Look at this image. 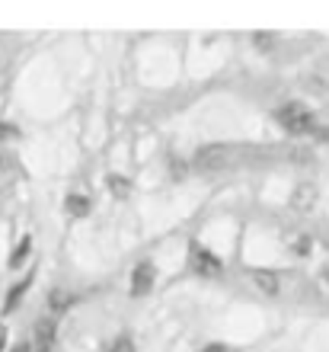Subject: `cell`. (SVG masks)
<instances>
[{
    "instance_id": "6da1fadb",
    "label": "cell",
    "mask_w": 329,
    "mask_h": 352,
    "mask_svg": "<svg viewBox=\"0 0 329 352\" xmlns=\"http://www.w3.org/2000/svg\"><path fill=\"white\" fill-rule=\"evenodd\" d=\"M278 122H282V129H288L291 135H310L317 131V119H313V112L301 102H288L278 109Z\"/></svg>"
},
{
    "instance_id": "7a4b0ae2",
    "label": "cell",
    "mask_w": 329,
    "mask_h": 352,
    "mask_svg": "<svg viewBox=\"0 0 329 352\" xmlns=\"http://www.w3.org/2000/svg\"><path fill=\"white\" fill-rule=\"evenodd\" d=\"M227 160H230V151L224 148V144H208V148L195 151L192 164L198 170H220V167H227Z\"/></svg>"
},
{
    "instance_id": "3957f363",
    "label": "cell",
    "mask_w": 329,
    "mask_h": 352,
    "mask_svg": "<svg viewBox=\"0 0 329 352\" xmlns=\"http://www.w3.org/2000/svg\"><path fill=\"white\" fill-rule=\"evenodd\" d=\"M189 263H192V269L198 272V276H220V269H224L218 256H214L211 250H205V247H198V243H192Z\"/></svg>"
},
{
    "instance_id": "277c9868",
    "label": "cell",
    "mask_w": 329,
    "mask_h": 352,
    "mask_svg": "<svg viewBox=\"0 0 329 352\" xmlns=\"http://www.w3.org/2000/svg\"><path fill=\"white\" fill-rule=\"evenodd\" d=\"M157 278V266L150 260L137 263L135 272H131V295H144V292H150V285H154Z\"/></svg>"
},
{
    "instance_id": "5b68a950",
    "label": "cell",
    "mask_w": 329,
    "mask_h": 352,
    "mask_svg": "<svg viewBox=\"0 0 329 352\" xmlns=\"http://www.w3.org/2000/svg\"><path fill=\"white\" fill-rule=\"evenodd\" d=\"M55 320L52 317H42L36 324V333H32V346H36V352H52V346H55Z\"/></svg>"
},
{
    "instance_id": "8992f818",
    "label": "cell",
    "mask_w": 329,
    "mask_h": 352,
    "mask_svg": "<svg viewBox=\"0 0 329 352\" xmlns=\"http://www.w3.org/2000/svg\"><path fill=\"white\" fill-rule=\"evenodd\" d=\"M313 205H317V186L301 183L291 192V208L294 212H301V214H307V212H313Z\"/></svg>"
},
{
    "instance_id": "52a82bcc",
    "label": "cell",
    "mask_w": 329,
    "mask_h": 352,
    "mask_svg": "<svg viewBox=\"0 0 329 352\" xmlns=\"http://www.w3.org/2000/svg\"><path fill=\"white\" fill-rule=\"evenodd\" d=\"M247 276H249V282L262 292V295H278V292H282V278L275 276V272H265V269H249Z\"/></svg>"
},
{
    "instance_id": "ba28073f",
    "label": "cell",
    "mask_w": 329,
    "mask_h": 352,
    "mask_svg": "<svg viewBox=\"0 0 329 352\" xmlns=\"http://www.w3.org/2000/svg\"><path fill=\"white\" fill-rule=\"evenodd\" d=\"M32 285V276H26L23 278V282H19V285H13L10 288V295H7V301H3V314H10V311H13V307L19 305V301H23V295H26V288Z\"/></svg>"
},
{
    "instance_id": "9c48e42d",
    "label": "cell",
    "mask_w": 329,
    "mask_h": 352,
    "mask_svg": "<svg viewBox=\"0 0 329 352\" xmlns=\"http://www.w3.org/2000/svg\"><path fill=\"white\" fill-rule=\"evenodd\" d=\"M71 292H65V288H55V292H52V295H48V307H52V311H55V314H61V311H67V307H71Z\"/></svg>"
},
{
    "instance_id": "30bf717a",
    "label": "cell",
    "mask_w": 329,
    "mask_h": 352,
    "mask_svg": "<svg viewBox=\"0 0 329 352\" xmlns=\"http://www.w3.org/2000/svg\"><path fill=\"white\" fill-rule=\"evenodd\" d=\"M284 241H288L294 256H307V253H310V237H307V234H288Z\"/></svg>"
},
{
    "instance_id": "8fae6325",
    "label": "cell",
    "mask_w": 329,
    "mask_h": 352,
    "mask_svg": "<svg viewBox=\"0 0 329 352\" xmlns=\"http://www.w3.org/2000/svg\"><path fill=\"white\" fill-rule=\"evenodd\" d=\"M65 208H67L71 214H77V218H80V214L90 212V199H83V195H67Z\"/></svg>"
},
{
    "instance_id": "7c38bea8",
    "label": "cell",
    "mask_w": 329,
    "mask_h": 352,
    "mask_svg": "<svg viewBox=\"0 0 329 352\" xmlns=\"http://www.w3.org/2000/svg\"><path fill=\"white\" fill-rule=\"evenodd\" d=\"M109 192L115 195V199H125V195L131 192V183L125 176H109Z\"/></svg>"
},
{
    "instance_id": "4fadbf2b",
    "label": "cell",
    "mask_w": 329,
    "mask_h": 352,
    "mask_svg": "<svg viewBox=\"0 0 329 352\" xmlns=\"http://www.w3.org/2000/svg\"><path fill=\"white\" fill-rule=\"evenodd\" d=\"M29 247H32V237H23V243H19L16 250H13V256H10V266H13V269H19V266H23V260H26Z\"/></svg>"
},
{
    "instance_id": "5bb4252c",
    "label": "cell",
    "mask_w": 329,
    "mask_h": 352,
    "mask_svg": "<svg viewBox=\"0 0 329 352\" xmlns=\"http://www.w3.org/2000/svg\"><path fill=\"white\" fill-rule=\"evenodd\" d=\"M166 170H170V176H173V179H183V176H185V164H183V157H170Z\"/></svg>"
},
{
    "instance_id": "9a60e30c",
    "label": "cell",
    "mask_w": 329,
    "mask_h": 352,
    "mask_svg": "<svg viewBox=\"0 0 329 352\" xmlns=\"http://www.w3.org/2000/svg\"><path fill=\"white\" fill-rule=\"evenodd\" d=\"M109 352H135V346H131L128 336H119V340L109 346Z\"/></svg>"
},
{
    "instance_id": "2e32d148",
    "label": "cell",
    "mask_w": 329,
    "mask_h": 352,
    "mask_svg": "<svg viewBox=\"0 0 329 352\" xmlns=\"http://www.w3.org/2000/svg\"><path fill=\"white\" fill-rule=\"evenodd\" d=\"M19 131L13 129V125H0V141H7V138H16Z\"/></svg>"
},
{
    "instance_id": "e0dca14e",
    "label": "cell",
    "mask_w": 329,
    "mask_h": 352,
    "mask_svg": "<svg viewBox=\"0 0 329 352\" xmlns=\"http://www.w3.org/2000/svg\"><path fill=\"white\" fill-rule=\"evenodd\" d=\"M13 352H32V346H29V343H19V346H13Z\"/></svg>"
},
{
    "instance_id": "ac0fdd59",
    "label": "cell",
    "mask_w": 329,
    "mask_h": 352,
    "mask_svg": "<svg viewBox=\"0 0 329 352\" xmlns=\"http://www.w3.org/2000/svg\"><path fill=\"white\" fill-rule=\"evenodd\" d=\"M3 343H7V327H0V352H3Z\"/></svg>"
},
{
    "instance_id": "d6986e66",
    "label": "cell",
    "mask_w": 329,
    "mask_h": 352,
    "mask_svg": "<svg viewBox=\"0 0 329 352\" xmlns=\"http://www.w3.org/2000/svg\"><path fill=\"white\" fill-rule=\"evenodd\" d=\"M201 352H224V346H205Z\"/></svg>"
}]
</instances>
